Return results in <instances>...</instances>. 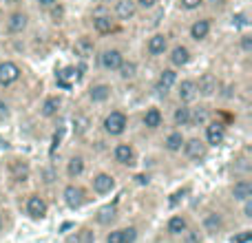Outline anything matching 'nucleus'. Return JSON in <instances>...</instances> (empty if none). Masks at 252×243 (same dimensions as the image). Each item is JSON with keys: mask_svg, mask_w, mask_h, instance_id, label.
Masks as SVG:
<instances>
[{"mask_svg": "<svg viewBox=\"0 0 252 243\" xmlns=\"http://www.w3.org/2000/svg\"><path fill=\"white\" fill-rule=\"evenodd\" d=\"M128 113L122 109H111L109 113L102 118V130H104V135H109V137H122V135L128 130Z\"/></svg>", "mask_w": 252, "mask_h": 243, "instance_id": "nucleus-1", "label": "nucleus"}, {"mask_svg": "<svg viewBox=\"0 0 252 243\" xmlns=\"http://www.w3.org/2000/svg\"><path fill=\"white\" fill-rule=\"evenodd\" d=\"M111 159L120 168H135L139 161V155L133 142H118L113 146V151H111Z\"/></svg>", "mask_w": 252, "mask_h": 243, "instance_id": "nucleus-2", "label": "nucleus"}, {"mask_svg": "<svg viewBox=\"0 0 252 243\" xmlns=\"http://www.w3.org/2000/svg\"><path fill=\"white\" fill-rule=\"evenodd\" d=\"M182 152L190 164H204L210 155V148H208V144L204 142V137L192 135V137H186V142H184V146H182Z\"/></svg>", "mask_w": 252, "mask_h": 243, "instance_id": "nucleus-3", "label": "nucleus"}, {"mask_svg": "<svg viewBox=\"0 0 252 243\" xmlns=\"http://www.w3.org/2000/svg\"><path fill=\"white\" fill-rule=\"evenodd\" d=\"M29 25H31L29 11H25V9L16 7V9H11V11L7 13L2 29H4V33H7V35H22V33H27Z\"/></svg>", "mask_w": 252, "mask_h": 243, "instance_id": "nucleus-4", "label": "nucleus"}, {"mask_svg": "<svg viewBox=\"0 0 252 243\" xmlns=\"http://www.w3.org/2000/svg\"><path fill=\"white\" fill-rule=\"evenodd\" d=\"M201 130H204V135H201V137H204V142L208 144V148L223 146V142H226V137H228L226 124H223L221 120H217V118H210Z\"/></svg>", "mask_w": 252, "mask_h": 243, "instance_id": "nucleus-5", "label": "nucleus"}, {"mask_svg": "<svg viewBox=\"0 0 252 243\" xmlns=\"http://www.w3.org/2000/svg\"><path fill=\"white\" fill-rule=\"evenodd\" d=\"M62 201H64V206L69 210H80L89 201V192L78 182H69L62 188Z\"/></svg>", "mask_w": 252, "mask_h": 243, "instance_id": "nucleus-6", "label": "nucleus"}, {"mask_svg": "<svg viewBox=\"0 0 252 243\" xmlns=\"http://www.w3.org/2000/svg\"><path fill=\"white\" fill-rule=\"evenodd\" d=\"M124 51L120 47H104L102 51H97V64L106 73H115L120 69V64L124 62Z\"/></svg>", "mask_w": 252, "mask_h": 243, "instance_id": "nucleus-7", "label": "nucleus"}, {"mask_svg": "<svg viewBox=\"0 0 252 243\" xmlns=\"http://www.w3.org/2000/svg\"><path fill=\"white\" fill-rule=\"evenodd\" d=\"M195 84H197V95L204 97V100H210V97H217L221 80L213 71H204L199 78H195Z\"/></svg>", "mask_w": 252, "mask_h": 243, "instance_id": "nucleus-8", "label": "nucleus"}, {"mask_svg": "<svg viewBox=\"0 0 252 243\" xmlns=\"http://www.w3.org/2000/svg\"><path fill=\"white\" fill-rule=\"evenodd\" d=\"M89 186H91L93 195L104 197V195H111V192L115 190L118 182H115V175L113 173H109V170H97V173L91 175V182H89Z\"/></svg>", "mask_w": 252, "mask_h": 243, "instance_id": "nucleus-9", "label": "nucleus"}, {"mask_svg": "<svg viewBox=\"0 0 252 243\" xmlns=\"http://www.w3.org/2000/svg\"><path fill=\"white\" fill-rule=\"evenodd\" d=\"M177 80H179V71L173 69V66H166V69H161L157 73L153 89H155V93L159 97H168L170 91L175 89V84H177Z\"/></svg>", "mask_w": 252, "mask_h": 243, "instance_id": "nucleus-10", "label": "nucleus"}, {"mask_svg": "<svg viewBox=\"0 0 252 243\" xmlns=\"http://www.w3.org/2000/svg\"><path fill=\"white\" fill-rule=\"evenodd\" d=\"M25 214L29 219H33V221H42V219L49 214L47 199H44L40 192H31V195H27V199H25Z\"/></svg>", "mask_w": 252, "mask_h": 243, "instance_id": "nucleus-11", "label": "nucleus"}, {"mask_svg": "<svg viewBox=\"0 0 252 243\" xmlns=\"http://www.w3.org/2000/svg\"><path fill=\"white\" fill-rule=\"evenodd\" d=\"M91 29L95 35H113L120 31V22L111 16V11L93 13L91 18Z\"/></svg>", "mask_w": 252, "mask_h": 243, "instance_id": "nucleus-12", "label": "nucleus"}, {"mask_svg": "<svg viewBox=\"0 0 252 243\" xmlns=\"http://www.w3.org/2000/svg\"><path fill=\"white\" fill-rule=\"evenodd\" d=\"M22 80V66L16 60H0V89H11Z\"/></svg>", "mask_w": 252, "mask_h": 243, "instance_id": "nucleus-13", "label": "nucleus"}, {"mask_svg": "<svg viewBox=\"0 0 252 243\" xmlns=\"http://www.w3.org/2000/svg\"><path fill=\"white\" fill-rule=\"evenodd\" d=\"M168 47H170V38L166 31H155V33H151L146 40V44H144L148 58H164L166 51H168Z\"/></svg>", "mask_w": 252, "mask_h": 243, "instance_id": "nucleus-14", "label": "nucleus"}, {"mask_svg": "<svg viewBox=\"0 0 252 243\" xmlns=\"http://www.w3.org/2000/svg\"><path fill=\"white\" fill-rule=\"evenodd\" d=\"M173 91H175V97H177V104H195V102L199 100L195 78L177 80V84H175Z\"/></svg>", "mask_w": 252, "mask_h": 243, "instance_id": "nucleus-15", "label": "nucleus"}, {"mask_svg": "<svg viewBox=\"0 0 252 243\" xmlns=\"http://www.w3.org/2000/svg\"><path fill=\"white\" fill-rule=\"evenodd\" d=\"M213 33V18L210 16H201V18H195L188 27V38L192 42H206Z\"/></svg>", "mask_w": 252, "mask_h": 243, "instance_id": "nucleus-16", "label": "nucleus"}, {"mask_svg": "<svg viewBox=\"0 0 252 243\" xmlns=\"http://www.w3.org/2000/svg\"><path fill=\"white\" fill-rule=\"evenodd\" d=\"M166 58H168V66H173V69L179 71V69H186V66L192 62V51H190V47H186V44H175V47H168Z\"/></svg>", "mask_w": 252, "mask_h": 243, "instance_id": "nucleus-17", "label": "nucleus"}, {"mask_svg": "<svg viewBox=\"0 0 252 243\" xmlns=\"http://www.w3.org/2000/svg\"><path fill=\"white\" fill-rule=\"evenodd\" d=\"M113 91L115 89L111 82H93L91 87L87 89V100L95 106H102V104H106V102H111Z\"/></svg>", "mask_w": 252, "mask_h": 243, "instance_id": "nucleus-18", "label": "nucleus"}, {"mask_svg": "<svg viewBox=\"0 0 252 243\" xmlns=\"http://www.w3.org/2000/svg\"><path fill=\"white\" fill-rule=\"evenodd\" d=\"M62 104H64V100H62L60 93H49V95L44 97L42 102H40L38 115H40L42 120H53V118H58V115H60V111H62Z\"/></svg>", "mask_w": 252, "mask_h": 243, "instance_id": "nucleus-19", "label": "nucleus"}, {"mask_svg": "<svg viewBox=\"0 0 252 243\" xmlns=\"http://www.w3.org/2000/svg\"><path fill=\"white\" fill-rule=\"evenodd\" d=\"M164 111L159 109V106H146V109L142 111V126H144V130H151V133H155V130H159V128H164Z\"/></svg>", "mask_w": 252, "mask_h": 243, "instance_id": "nucleus-20", "label": "nucleus"}, {"mask_svg": "<svg viewBox=\"0 0 252 243\" xmlns=\"http://www.w3.org/2000/svg\"><path fill=\"white\" fill-rule=\"evenodd\" d=\"M84 173H87V157H84L82 152H71V155L66 157V164H64L66 179L75 182V179H80Z\"/></svg>", "mask_w": 252, "mask_h": 243, "instance_id": "nucleus-21", "label": "nucleus"}, {"mask_svg": "<svg viewBox=\"0 0 252 243\" xmlns=\"http://www.w3.org/2000/svg\"><path fill=\"white\" fill-rule=\"evenodd\" d=\"M223 228H226L223 214L215 213V210L206 213L204 219H201V232H204V235H208V237H219L223 232Z\"/></svg>", "mask_w": 252, "mask_h": 243, "instance_id": "nucleus-22", "label": "nucleus"}, {"mask_svg": "<svg viewBox=\"0 0 252 243\" xmlns=\"http://www.w3.org/2000/svg\"><path fill=\"white\" fill-rule=\"evenodd\" d=\"M71 49H73V56L78 58V60H91V58L97 53L93 35H80V38H75V42Z\"/></svg>", "mask_w": 252, "mask_h": 243, "instance_id": "nucleus-23", "label": "nucleus"}, {"mask_svg": "<svg viewBox=\"0 0 252 243\" xmlns=\"http://www.w3.org/2000/svg\"><path fill=\"white\" fill-rule=\"evenodd\" d=\"M137 13L139 11H137V7H135L133 0H113V11H111V16H113L120 25H122V22L135 20Z\"/></svg>", "mask_w": 252, "mask_h": 243, "instance_id": "nucleus-24", "label": "nucleus"}, {"mask_svg": "<svg viewBox=\"0 0 252 243\" xmlns=\"http://www.w3.org/2000/svg\"><path fill=\"white\" fill-rule=\"evenodd\" d=\"M228 192H230V199L235 201V204H244V201L252 199V182L248 177L235 179V182L230 183V188H228Z\"/></svg>", "mask_w": 252, "mask_h": 243, "instance_id": "nucleus-25", "label": "nucleus"}, {"mask_svg": "<svg viewBox=\"0 0 252 243\" xmlns=\"http://www.w3.org/2000/svg\"><path fill=\"white\" fill-rule=\"evenodd\" d=\"M184 142H186V135H184V130L173 128V130H168V133L161 137V148H164L166 152H170V155H177V152H182Z\"/></svg>", "mask_w": 252, "mask_h": 243, "instance_id": "nucleus-26", "label": "nucleus"}, {"mask_svg": "<svg viewBox=\"0 0 252 243\" xmlns=\"http://www.w3.org/2000/svg\"><path fill=\"white\" fill-rule=\"evenodd\" d=\"M213 115H210V109L206 104H190V128H204L206 122H208Z\"/></svg>", "mask_w": 252, "mask_h": 243, "instance_id": "nucleus-27", "label": "nucleus"}, {"mask_svg": "<svg viewBox=\"0 0 252 243\" xmlns=\"http://www.w3.org/2000/svg\"><path fill=\"white\" fill-rule=\"evenodd\" d=\"M188 226H190V221H188L186 214H173V217L166 221V235H170V237H182L184 232L188 230Z\"/></svg>", "mask_w": 252, "mask_h": 243, "instance_id": "nucleus-28", "label": "nucleus"}, {"mask_svg": "<svg viewBox=\"0 0 252 243\" xmlns=\"http://www.w3.org/2000/svg\"><path fill=\"white\" fill-rule=\"evenodd\" d=\"M173 126L179 130L190 128V104H177L173 111Z\"/></svg>", "mask_w": 252, "mask_h": 243, "instance_id": "nucleus-29", "label": "nucleus"}, {"mask_svg": "<svg viewBox=\"0 0 252 243\" xmlns=\"http://www.w3.org/2000/svg\"><path fill=\"white\" fill-rule=\"evenodd\" d=\"M9 175L13 182H27L29 179V164L25 159H13L9 164Z\"/></svg>", "mask_w": 252, "mask_h": 243, "instance_id": "nucleus-30", "label": "nucleus"}, {"mask_svg": "<svg viewBox=\"0 0 252 243\" xmlns=\"http://www.w3.org/2000/svg\"><path fill=\"white\" fill-rule=\"evenodd\" d=\"M115 73L120 75V80H124V82H133L135 78H137V73H139V66H137V62L135 60H126L124 58V62L120 64V69L115 71Z\"/></svg>", "mask_w": 252, "mask_h": 243, "instance_id": "nucleus-31", "label": "nucleus"}, {"mask_svg": "<svg viewBox=\"0 0 252 243\" xmlns=\"http://www.w3.org/2000/svg\"><path fill=\"white\" fill-rule=\"evenodd\" d=\"M71 124H73V135L75 137H82V135H87L89 130H91L93 122H91V118H89L87 113H75Z\"/></svg>", "mask_w": 252, "mask_h": 243, "instance_id": "nucleus-32", "label": "nucleus"}, {"mask_svg": "<svg viewBox=\"0 0 252 243\" xmlns=\"http://www.w3.org/2000/svg\"><path fill=\"white\" fill-rule=\"evenodd\" d=\"M115 219H118V208H115V206H104V208H100L95 214V221L100 223V226H109Z\"/></svg>", "mask_w": 252, "mask_h": 243, "instance_id": "nucleus-33", "label": "nucleus"}, {"mask_svg": "<svg viewBox=\"0 0 252 243\" xmlns=\"http://www.w3.org/2000/svg\"><path fill=\"white\" fill-rule=\"evenodd\" d=\"M230 25L235 27V29H239V31H248V29H250V18H248V13H246V11L232 13Z\"/></svg>", "mask_w": 252, "mask_h": 243, "instance_id": "nucleus-34", "label": "nucleus"}, {"mask_svg": "<svg viewBox=\"0 0 252 243\" xmlns=\"http://www.w3.org/2000/svg\"><path fill=\"white\" fill-rule=\"evenodd\" d=\"M201 241H204V232L199 228L188 226V230L182 235V243H201Z\"/></svg>", "mask_w": 252, "mask_h": 243, "instance_id": "nucleus-35", "label": "nucleus"}, {"mask_svg": "<svg viewBox=\"0 0 252 243\" xmlns=\"http://www.w3.org/2000/svg\"><path fill=\"white\" fill-rule=\"evenodd\" d=\"M204 7V0H177V9L186 13H192V11H199Z\"/></svg>", "mask_w": 252, "mask_h": 243, "instance_id": "nucleus-36", "label": "nucleus"}, {"mask_svg": "<svg viewBox=\"0 0 252 243\" xmlns=\"http://www.w3.org/2000/svg\"><path fill=\"white\" fill-rule=\"evenodd\" d=\"M237 42H239L241 53H246V56H248V53H252V31H250V29H248V31H241V33H239V40H237Z\"/></svg>", "mask_w": 252, "mask_h": 243, "instance_id": "nucleus-37", "label": "nucleus"}, {"mask_svg": "<svg viewBox=\"0 0 252 243\" xmlns=\"http://www.w3.org/2000/svg\"><path fill=\"white\" fill-rule=\"evenodd\" d=\"M133 2H135V7H137V11L148 13V11H153V9H157L159 0H133Z\"/></svg>", "mask_w": 252, "mask_h": 243, "instance_id": "nucleus-38", "label": "nucleus"}, {"mask_svg": "<svg viewBox=\"0 0 252 243\" xmlns=\"http://www.w3.org/2000/svg\"><path fill=\"white\" fill-rule=\"evenodd\" d=\"M47 13H51V18H53L51 22H53V25H60L62 18H64V7H62V2H58L56 7H51Z\"/></svg>", "mask_w": 252, "mask_h": 243, "instance_id": "nucleus-39", "label": "nucleus"}, {"mask_svg": "<svg viewBox=\"0 0 252 243\" xmlns=\"http://www.w3.org/2000/svg\"><path fill=\"white\" fill-rule=\"evenodd\" d=\"M250 241H252V230H248V228L230 237V243H250Z\"/></svg>", "mask_w": 252, "mask_h": 243, "instance_id": "nucleus-40", "label": "nucleus"}, {"mask_svg": "<svg viewBox=\"0 0 252 243\" xmlns=\"http://www.w3.org/2000/svg\"><path fill=\"white\" fill-rule=\"evenodd\" d=\"M122 239H124V243H135L137 241V228L135 226L122 228Z\"/></svg>", "mask_w": 252, "mask_h": 243, "instance_id": "nucleus-41", "label": "nucleus"}, {"mask_svg": "<svg viewBox=\"0 0 252 243\" xmlns=\"http://www.w3.org/2000/svg\"><path fill=\"white\" fill-rule=\"evenodd\" d=\"M58 2H62V0H33L35 9H38V11H44V13H47L51 7H56Z\"/></svg>", "mask_w": 252, "mask_h": 243, "instance_id": "nucleus-42", "label": "nucleus"}, {"mask_svg": "<svg viewBox=\"0 0 252 243\" xmlns=\"http://www.w3.org/2000/svg\"><path fill=\"white\" fill-rule=\"evenodd\" d=\"M9 118H11V104H9V100L0 97V122L9 120Z\"/></svg>", "mask_w": 252, "mask_h": 243, "instance_id": "nucleus-43", "label": "nucleus"}, {"mask_svg": "<svg viewBox=\"0 0 252 243\" xmlns=\"http://www.w3.org/2000/svg\"><path fill=\"white\" fill-rule=\"evenodd\" d=\"M104 243H124V239H122V228H115V230L106 232Z\"/></svg>", "mask_w": 252, "mask_h": 243, "instance_id": "nucleus-44", "label": "nucleus"}, {"mask_svg": "<svg viewBox=\"0 0 252 243\" xmlns=\"http://www.w3.org/2000/svg\"><path fill=\"white\" fill-rule=\"evenodd\" d=\"M78 235H80V243H95V232L89 230V228H82Z\"/></svg>", "mask_w": 252, "mask_h": 243, "instance_id": "nucleus-45", "label": "nucleus"}, {"mask_svg": "<svg viewBox=\"0 0 252 243\" xmlns=\"http://www.w3.org/2000/svg\"><path fill=\"white\" fill-rule=\"evenodd\" d=\"M228 2H230V0H204V4H208V7L215 9V11H221V9H226Z\"/></svg>", "mask_w": 252, "mask_h": 243, "instance_id": "nucleus-46", "label": "nucleus"}, {"mask_svg": "<svg viewBox=\"0 0 252 243\" xmlns=\"http://www.w3.org/2000/svg\"><path fill=\"white\" fill-rule=\"evenodd\" d=\"M219 91H226V93H217V95H223V97H228V100H230V97H235L237 95V84H226V87H219Z\"/></svg>", "mask_w": 252, "mask_h": 243, "instance_id": "nucleus-47", "label": "nucleus"}, {"mask_svg": "<svg viewBox=\"0 0 252 243\" xmlns=\"http://www.w3.org/2000/svg\"><path fill=\"white\" fill-rule=\"evenodd\" d=\"M241 214H244V219H252V199H248V201H244L241 204Z\"/></svg>", "mask_w": 252, "mask_h": 243, "instance_id": "nucleus-48", "label": "nucleus"}, {"mask_svg": "<svg viewBox=\"0 0 252 243\" xmlns=\"http://www.w3.org/2000/svg\"><path fill=\"white\" fill-rule=\"evenodd\" d=\"M4 228H7V213H4V210H0V235L4 232Z\"/></svg>", "mask_w": 252, "mask_h": 243, "instance_id": "nucleus-49", "label": "nucleus"}, {"mask_svg": "<svg viewBox=\"0 0 252 243\" xmlns=\"http://www.w3.org/2000/svg\"><path fill=\"white\" fill-rule=\"evenodd\" d=\"M93 4H97V7H111L113 4V0H91Z\"/></svg>", "mask_w": 252, "mask_h": 243, "instance_id": "nucleus-50", "label": "nucleus"}, {"mask_svg": "<svg viewBox=\"0 0 252 243\" xmlns=\"http://www.w3.org/2000/svg\"><path fill=\"white\" fill-rule=\"evenodd\" d=\"M66 243H80V235L75 232V235H71L69 239H66Z\"/></svg>", "mask_w": 252, "mask_h": 243, "instance_id": "nucleus-51", "label": "nucleus"}, {"mask_svg": "<svg viewBox=\"0 0 252 243\" xmlns=\"http://www.w3.org/2000/svg\"><path fill=\"white\" fill-rule=\"evenodd\" d=\"M2 2H4V4H11V7H18L22 0H2Z\"/></svg>", "mask_w": 252, "mask_h": 243, "instance_id": "nucleus-52", "label": "nucleus"}]
</instances>
